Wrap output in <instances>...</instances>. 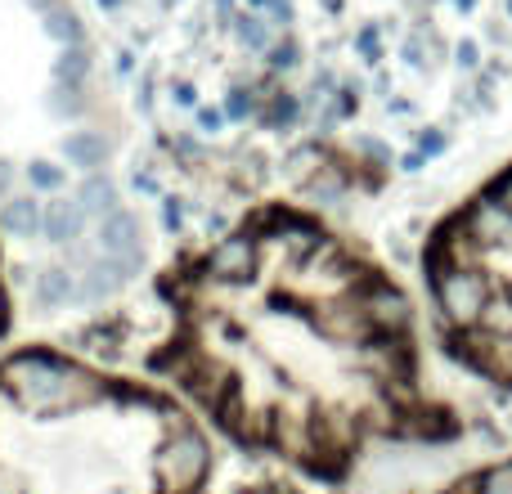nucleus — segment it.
<instances>
[{
	"instance_id": "nucleus-1",
	"label": "nucleus",
	"mask_w": 512,
	"mask_h": 494,
	"mask_svg": "<svg viewBox=\"0 0 512 494\" xmlns=\"http://www.w3.org/2000/svg\"><path fill=\"white\" fill-rule=\"evenodd\" d=\"M373 279L315 216L270 203L158 279L171 333L149 369L239 450L342 481L364 441H409L387 391L414 378V342L378 333Z\"/></svg>"
},
{
	"instance_id": "nucleus-2",
	"label": "nucleus",
	"mask_w": 512,
	"mask_h": 494,
	"mask_svg": "<svg viewBox=\"0 0 512 494\" xmlns=\"http://www.w3.org/2000/svg\"><path fill=\"white\" fill-rule=\"evenodd\" d=\"M216 454L176 396L54 346L0 355V494H203Z\"/></svg>"
},
{
	"instance_id": "nucleus-3",
	"label": "nucleus",
	"mask_w": 512,
	"mask_h": 494,
	"mask_svg": "<svg viewBox=\"0 0 512 494\" xmlns=\"http://www.w3.org/2000/svg\"><path fill=\"white\" fill-rule=\"evenodd\" d=\"M432 301H436V319L450 333H468L481 328V315L495 301V279L490 270H432Z\"/></svg>"
},
{
	"instance_id": "nucleus-4",
	"label": "nucleus",
	"mask_w": 512,
	"mask_h": 494,
	"mask_svg": "<svg viewBox=\"0 0 512 494\" xmlns=\"http://www.w3.org/2000/svg\"><path fill=\"white\" fill-rule=\"evenodd\" d=\"M459 225L486 247V252H504V247H512V207L499 203L490 189L477 198H468V207L459 212Z\"/></svg>"
},
{
	"instance_id": "nucleus-5",
	"label": "nucleus",
	"mask_w": 512,
	"mask_h": 494,
	"mask_svg": "<svg viewBox=\"0 0 512 494\" xmlns=\"http://www.w3.org/2000/svg\"><path fill=\"white\" fill-rule=\"evenodd\" d=\"M364 301H369V315H373V324H378L382 337H409L414 333V301H409V292L396 288L387 274H378V279L369 283Z\"/></svg>"
},
{
	"instance_id": "nucleus-6",
	"label": "nucleus",
	"mask_w": 512,
	"mask_h": 494,
	"mask_svg": "<svg viewBox=\"0 0 512 494\" xmlns=\"http://www.w3.org/2000/svg\"><path fill=\"white\" fill-rule=\"evenodd\" d=\"M99 247L104 256H144V243H140V216L117 207L113 216L99 221Z\"/></svg>"
},
{
	"instance_id": "nucleus-7",
	"label": "nucleus",
	"mask_w": 512,
	"mask_h": 494,
	"mask_svg": "<svg viewBox=\"0 0 512 494\" xmlns=\"http://www.w3.org/2000/svg\"><path fill=\"white\" fill-rule=\"evenodd\" d=\"M86 221H90V216L81 212L77 198H54V203H45V225H41V234H45L50 243L68 247V243H77V239H81Z\"/></svg>"
},
{
	"instance_id": "nucleus-8",
	"label": "nucleus",
	"mask_w": 512,
	"mask_h": 494,
	"mask_svg": "<svg viewBox=\"0 0 512 494\" xmlns=\"http://www.w3.org/2000/svg\"><path fill=\"white\" fill-rule=\"evenodd\" d=\"M32 301L41 310L72 306V301H77V274L63 270V265H50V270H41V274H36V283H32Z\"/></svg>"
},
{
	"instance_id": "nucleus-9",
	"label": "nucleus",
	"mask_w": 512,
	"mask_h": 494,
	"mask_svg": "<svg viewBox=\"0 0 512 494\" xmlns=\"http://www.w3.org/2000/svg\"><path fill=\"white\" fill-rule=\"evenodd\" d=\"M41 225H45V207L36 198H9L0 207V234H9V239H36Z\"/></svg>"
},
{
	"instance_id": "nucleus-10",
	"label": "nucleus",
	"mask_w": 512,
	"mask_h": 494,
	"mask_svg": "<svg viewBox=\"0 0 512 494\" xmlns=\"http://www.w3.org/2000/svg\"><path fill=\"white\" fill-rule=\"evenodd\" d=\"M77 203H81V212L86 216H113L117 207H122V198H117V185L104 176V171H95V176H86L81 180V189H77Z\"/></svg>"
},
{
	"instance_id": "nucleus-11",
	"label": "nucleus",
	"mask_w": 512,
	"mask_h": 494,
	"mask_svg": "<svg viewBox=\"0 0 512 494\" xmlns=\"http://www.w3.org/2000/svg\"><path fill=\"white\" fill-rule=\"evenodd\" d=\"M104 153H108V144L99 140L95 131H72L68 140H63V158H68V167H81L86 176H95V171L104 167Z\"/></svg>"
},
{
	"instance_id": "nucleus-12",
	"label": "nucleus",
	"mask_w": 512,
	"mask_h": 494,
	"mask_svg": "<svg viewBox=\"0 0 512 494\" xmlns=\"http://www.w3.org/2000/svg\"><path fill=\"white\" fill-rule=\"evenodd\" d=\"M297 117H301V104H297V99H292V95H270V108L261 113V122L274 126V131H288Z\"/></svg>"
},
{
	"instance_id": "nucleus-13",
	"label": "nucleus",
	"mask_w": 512,
	"mask_h": 494,
	"mask_svg": "<svg viewBox=\"0 0 512 494\" xmlns=\"http://www.w3.org/2000/svg\"><path fill=\"white\" fill-rule=\"evenodd\" d=\"M450 144H454V135L445 131V126H423V131H414V149L423 153V158H441Z\"/></svg>"
},
{
	"instance_id": "nucleus-14",
	"label": "nucleus",
	"mask_w": 512,
	"mask_h": 494,
	"mask_svg": "<svg viewBox=\"0 0 512 494\" xmlns=\"http://www.w3.org/2000/svg\"><path fill=\"white\" fill-rule=\"evenodd\" d=\"M27 180H32V189H41V194H59V189L68 185L63 167H54V162H32V167H27Z\"/></svg>"
},
{
	"instance_id": "nucleus-15",
	"label": "nucleus",
	"mask_w": 512,
	"mask_h": 494,
	"mask_svg": "<svg viewBox=\"0 0 512 494\" xmlns=\"http://www.w3.org/2000/svg\"><path fill=\"white\" fill-rule=\"evenodd\" d=\"M481 494H512V459H499L481 472Z\"/></svg>"
},
{
	"instance_id": "nucleus-16",
	"label": "nucleus",
	"mask_w": 512,
	"mask_h": 494,
	"mask_svg": "<svg viewBox=\"0 0 512 494\" xmlns=\"http://www.w3.org/2000/svg\"><path fill=\"white\" fill-rule=\"evenodd\" d=\"M252 113H256V99H252V90H234V95L225 99V117H230V122H248Z\"/></svg>"
},
{
	"instance_id": "nucleus-17",
	"label": "nucleus",
	"mask_w": 512,
	"mask_h": 494,
	"mask_svg": "<svg viewBox=\"0 0 512 494\" xmlns=\"http://www.w3.org/2000/svg\"><path fill=\"white\" fill-rule=\"evenodd\" d=\"M239 36L252 45V50H265V45H270V32H265L261 18H239Z\"/></svg>"
},
{
	"instance_id": "nucleus-18",
	"label": "nucleus",
	"mask_w": 512,
	"mask_h": 494,
	"mask_svg": "<svg viewBox=\"0 0 512 494\" xmlns=\"http://www.w3.org/2000/svg\"><path fill=\"white\" fill-rule=\"evenodd\" d=\"M355 45H360V59L364 63H382V41H378V32H373V27H364V32L355 36Z\"/></svg>"
},
{
	"instance_id": "nucleus-19",
	"label": "nucleus",
	"mask_w": 512,
	"mask_h": 494,
	"mask_svg": "<svg viewBox=\"0 0 512 494\" xmlns=\"http://www.w3.org/2000/svg\"><path fill=\"white\" fill-rule=\"evenodd\" d=\"M297 59H301V50H297L292 41H283V45H274L270 68H274V72H288V68H297Z\"/></svg>"
},
{
	"instance_id": "nucleus-20",
	"label": "nucleus",
	"mask_w": 512,
	"mask_h": 494,
	"mask_svg": "<svg viewBox=\"0 0 512 494\" xmlns=\"http://www.w3.org/2000/svg\"><path fill=\"white\" fill-rule=\"evenodd\" d=\"M360 153L369 158V167H391V162H396V158H391V149H387L382 140H360Z\"/></svg>"
},
{
	"instance_id": "nucleus-21",
	"label": "nucleus",
	"mask_w": 512,
	"mask_h": 494,
	"mask_svg": "<svg viewBox=\"0 0 512 494\" xmlns=\"http://www.w3.org/2000/svg\"><path fill=\"white\" fill-rule=\"evenodd\" d=\"M454 59H459V68H463V72H477V68H481V45H477V41H459Z\"/></svg>"
},
{
	"instance_id": "nucleus-22",
	"label": "nucleus",
	"mask_w": 512,
	"mask_h": 494,
	"mask_svg": "<svg viewBox=\"0 0 512 494\" xmlns=\"http://www.w3.org/2000/svg\"><path fill=\"white\" fill-rule=\"evenodd\" d=\"M14 167H9L5 158H0V203H9V194H14Z\"/></svg>"
},
{
	"instance_id": "nucleus-23",
	"label": "nucleus",
	"mask_w": 512,
	"mask_h": 494,
	"mask_svg": "<svg viewBox=\"0 0 512 494\" xmlns=\"http://www.w3.org/2000/svg\"><path fill=\"white\" fill-rule=\"evenodd\" d=\"M490 194H495V198H499V203H508V207H512V167H508V171H504V176H499V180H495V185H490Z\"/></svg>"
},
{
	"instance_id": "nucleus-24",
	"label": "nucleus",
	"mask_w": 512,
	"mask_h": 494,
	"mask_svg": "<svg viewBox=\"0 0 512 494\" xmlns=\"http://www.w3.org/2000/svg\"><path fill=\"white\" fill-rule=\"evenodd\" d=\"M198 126H203V131H221L225 113H216V108H198Z\"/></svg>"
},
{
	"instance_id": "nucleus-25",
	"label": "nucleus",
	"mask_w": 512,
	"mask_h": 494,
	"mask_svg": "<svg viewBox=\"0 0 512 494\" xmlns=\"http://www.w3.org/2000/svg\"><path fill=\"white\" fill-rule=\"evenodd\" d=\"M427 167V158H423V153H405V158H400V171H409V176H418V171H423Z\"/></svg>"
},
{
	"instance_id": "nucleus-26",
	"label": "nucleus",
	"mask_w": 512,
	"mask_h": 494,
	"mask_svg": "<svg viewBox=\"0 0 512 494\" xmlns=\"http://www.w3.org/2000/svg\"><path fill=\"white\" fill-rule=\"evenodd\" d=\"M9 333V292H5V279H0V337Z\"/></svg>"
},
{
	"instance_id": "nucleus-27",
	"label": "nucleus",
	"mask_w": 512,
	"mask_h": 494,
	"mask_svg": "<svg viewBox=\"0 0 512 494\" xmlns=\"http://www.w3.org/2000/svg\"><path fill=\"white\" fill-rule=\"evenodd\" d=\"M454 5H459V9H472V5H477V0H454Z\"/></svg>"
},
{
	"instance_id": "nucleus-28",
	"label": "nucleus",
	"mask_w": 512,
	"mask_h": 494,
	"mask_svg": "<svg viewBox=\"0 0 512 494\" xmlns=\"http://www.w3.org/2000/svg\"><path fill=\"white\" fill-rule=\"evenodd\" d=\"M508 14H512V0H508Z\"/></svg>"
}]
</instances>
